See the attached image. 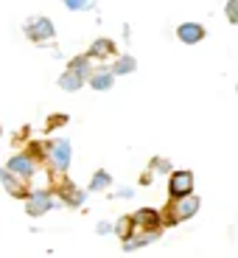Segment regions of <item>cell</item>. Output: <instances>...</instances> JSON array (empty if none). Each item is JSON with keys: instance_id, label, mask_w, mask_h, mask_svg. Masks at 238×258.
Masks as SVG:
<instances>
[{"instance_id": "cell-1", "label": "cell", "mask_w": 238, "mask_h": 258, "mask_svg": "<svg viewBox=\"0 0 238 258\" xmlns=\"http://www.w3.org/2000/svg\"><path fill=\"white\" fill-rule=\"evenodd\" d=\"M196 211H199V197H193V191H191V194H185V197H177V200L166 208V213H160V216H163L166 225H177V222H185V219H191V216H196Z\"/></svg>"}, {"instance_id": "cell-2", "label": "cell", "mask_w": 238, "mask_h": 258, "mask_svg": "<svg viewBox=\"0 0 238 258\" xmlns=\"http://www.w3.org/2000/svg\"><path fill=\"white\" fill-rule=\"evenodd\" d=\"M23 31H26V37L31 42H48V39H53L56 28H53V23L48 17H31V20H26Z\"/></svg>"}, {"instance_id": "cell-3", "label": "cell", "mask_w": 238, "mask_h": 258, "mask_svg": "<svg viewBox=\"0 0 238 258\" xmlns=\"http://www.w3.org/2000/svg\"><path fill=\"white\" fill-rule=\"evenodd\" d=\"M48 163L53 166V171L64 174L70 166V141H53L48 146Z\"/></svg>"}, {"instance_id": "cell-4", "label": "cell", "mask_w": 238, "mask_h": 258, "mask_svg": "<svg viewBox=\"0 0 238 258\" xmlns=\"http://www.w3.org/2000/svg\"><path fill=\"white\" fill-rule=\"evenodd\" d=\"M53 208V200L48 191H28L26 194V213L28 216H42Z\"/></svg>"}, {"instance_id": "cell-5", "label": "cell", "mask_w": 238, "mask_h": 258, "mask_svg": "<svg viewBox=\"0 0 238 258\" xmlns=\"http://www.w3.org/2000/svg\"><path fill=\"white\" fill-rule=\"evenodd\" d=\"M132 225H135V233L137 230H163V216L154 208H140L132 216Z\"/></svg>"}, {"instance_id": "cell-6", "label": "cell", "mask_w": 238, "mask_h": 258, "mask_svg": "<svg viewBox=\"0 0 238 258\" xmlns=\"http://www.w3.org/2000/svg\"><path fill=\"white\" fill-rule=\"evenodd\" d=\"M9 171L17 177H23V180H31L34 171H37V160H34L28 152H23V155H14L12 160H9Z\"/></svg>"}, {"instance_id": "cell-7", "label": "cell", "mask_w": 238, "mask_h": 258, "mask_svg": "<svg viewBox=\"0 0 238 258\" xmlns=\"http://www.w3.org/2000/svg\"><path fill=\"white\" fill-rule=\"evenodd\" d=\"M0 182H3V188H6V194H12L14 200H26V194H28V185L23 177L12 174L9 168H0Z\"/></svg>"}, {"instance_id": "cell-8", "label": "cell", "mask_w": 238, "mask_h": 258, "mask_svg": "<svg viewBox=\"0 0 238 258\" xmlns=\"http://www.w3.org/2000/svg\"><path fill=\"white\" fill-rule=\"evenodd\" d=\"M193 191V174L191 171H174L171 180H168V194H171V200L177 197H185V194Z\"/></svg>"}, {"instance_id": "cell-9", "label": "cell", "mask_w": 238, "mask_h": 258, "mask_svg": "<svg viewBox=\"0 0 238 258\" xmlns=\"http://www.w3.org/2000/svg\"><path fill=\"white\" fill-rule=\"evenodd\" d=\"M205 26H199V23H182L180 28H177V37H180V42H185V45H196V42H202L205 39Z\"/></svg>"}, {"instance_id": "cell-10", "label": "cell", "mask_w": 238, "mask_h": 258, "mask_svg": "<svg viewBox=\"0 0 238 258\" xmlns=\"http://www.w3.org/2000/svg\"><path fill=\"white\" fill-rule=\"evenodd\" d=\"M160 236H163V230H151V233H140V236H129V239H123V250L126 252H132V250H137V247H146V244H154V241H160Z\"/></svg>"}, {"instance_id": "cell-11", "label": "cell", "mask_w": 238, "mask_h": 258, "mask_svg": "<svg viewBox=\"0 0 238 258\" xmlns=\"http://www.w3.org/2000/svg\"><path fill=\"white\" fill-rule=\"evenodd\" d=\"M87 79H90V87H93V90H98V93L110 90L112 84H115V73H112L110 68H101V71H93Z\"/></svg>"}, {"instance_id": "cell-12", "label": "cell", "mask_w": 238, "mask_h": 258, "mask_svg": "<svg viewBox=\"0 0 238 258\" xmlns=\"http://www.w3.org/2000/svg\"><path fill=\"white\" fill-rule=\"evenodd\" d=\"M84 82H87V79H84L82 73H76L73 68H67V71H64L62 76H59V87H62V90H67V93L82 90V87H84Z\"/></svg>"}, {"instance_id": "cell-13", "label": "cell", "mask_w": 238, "mask_h": 258, "mask_svg": "<svg viewBox=\"0 0 238 258\" xmlns=\"http://www.w3.org/2000/svg\"><path fill=\"white\" fill-rule=\"evenodd\" d=\"M56 188H59V197H62V202H67V205H82V202H84V191H78L73 182L62 180Z\"/></svg>"}, {"instance_id": "cell-14", "label": "cell", "mask_w": 238, "mask_h": 258, "mask_svg": "<svg viewBox=\"0 0 238 258\" xmlns=\"http://www.w3.org/2000/svg\"><path fill=\"white\" fill-rule=\"evenodd\" d=\"M115 42L112 39H96L90 45V59H107V56H115Z\"/></svg>"}, {"instance_id": "cell-15", "label": "cell", "mask_w": 238, "mask_h": 258, "mask_svg": "<svg viewBox=\"0 0 238 258\" xmlns=\"http://www.w3.org/2000/svg\"><path fill=\"white\" fill-rule=\"evenodd\" d=\"M115 76H129V73H135L137 71V59L135 56H118L115 64L110 68Z\"/></svg>"}, {"instance_id": "cell-16", "label": "cell", "mask_w": 238, "mask_h": 258, "mask_svg": "<svg viewBox=\"0 0 238 258\" xmlns=\"http://www.w3.org/2000/svg\"><path fill=\"white\" fill-rule=\"evenodd\" d=\"M110 185H112V174L104 171V168H98L90 180V191H104V188H110Z\"/></svg>"}, {"instance_id": "cell-17", "label": "cell", "mask_w": 238, "mask_h": 258, "mask_svg": "<svg viewBox=\"0 0 238 258\" xmlns=\"http://www.w3.org/2000/svg\"><path fill=\"white\" fill-rule=\"evenodd\" d=\"M67 68H73V71L76 73H82L84 79L90 76L93 73V64H90V53H87V56H76V59H70V64H67Z\"/></svg>"}, {"instance_id": "cell-18", "label": "cell", "mask_w": 238, "mask_h": 258, "mask_svg": "<svg viewBox=\"0 0 238 258\" xmlns=\"http://www.w3.org/2000/svg\"><path fill=\"white\" fill-rule=\"evenodd\" d=\"M115 233L121 236V239H129V236L135 233V225H132V216H123V219L115 225Z\"/></svg>"}, {"instance_id": "cell-19", "label": "cell", "mask_w": 238, "mask_h": 258, "mask_svg": "<svg viewBox=\"0 0 238 258\" xmlns=\"http://www.w3.org/2000/svg\"><path fill=\"white\" fill-rule=\"evenodd\" d=\"M64 6L70 12H90V9H96V0H64Z\"/></svg>"}, {"instance_id": "cell-20", "label": "cell", "mask_w": 238, "mask_h": 258, "mask_svg": "<svg viewBox=\"0 0 238 258\" xmlns=\"http://www.w3.org/2000/svg\"><path fill=\"white\" fill-rule=\"evenodd\" d=\"M62 123H67V115L56 112V115H51V121L45 123V129H48V132H53V129H56V126H62Z\"/></svg>"}, {"instance_id": "cell-21", "label": "cell", "mask_w": 238, "mask_h": 258, "mask_svg": "<svg viewBox=\"0 0 238 258\" xmlns=\"http://www.w3.org/2000/svg\"><path fill=\"white\" fill-rule=\"evenodd\" d=\"M151 166H154V171H168V168H171L166 157H154V160H151Z\"/></svg>"}, {"instance_id": "cell-22", "label": "cell", "mask_w": 238, "mask_h": 258, "mask_svg": "<svg viewBox=\"0 0 238 258\" xmlns=\"http://www.w3.org/2000/svg\"><path fill=\"white\" fill-rule=\"evenodd\" d=\"M227 20H230V23H235V0H230V3H227Z\"/></svg>"}, {"instance_id": "cell-23", "label": "cell", "mask_w": 238, "mask_h": 258, "mask_svg": "<svg viewBox=\"0 0 238 258\" xmlns=\"http://www.w3.org/2000/svg\"><path fill=\"white\" fill-rule=\"evenodd\" d=\"M112 230V225H107V222H101V225H98V233H101V236H104V233H110Z\"/></svg>"}, {"instance_id": "cell-24", "label": "cell", "mask_w": 238, "mask_h": 258, "mask_svg": "<svg viewBox=\"0 0 238 258\" xmlns=\"http://www.w3.org/2000/svg\"><path fill=\"white\" fill-rule=\"evenodd\" d=\"M0 132H3V126H0Z\"/></svg>"}]
</instances>
